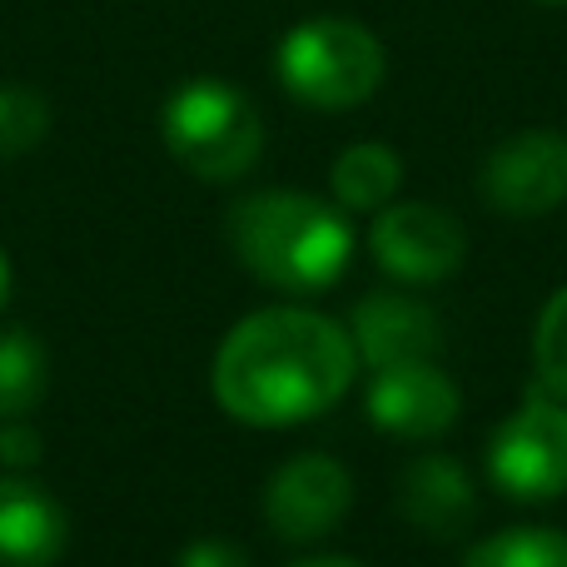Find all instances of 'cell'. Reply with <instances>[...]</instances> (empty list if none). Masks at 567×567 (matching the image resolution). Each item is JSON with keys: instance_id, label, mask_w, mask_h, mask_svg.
Instances as JSON below:
<instances>
[{"instance_id": "1", "label": "cell", "mask_w": 567, "mask_h": 567, "mask_svg": "<svg viewBox=\"0 0 567 567\" xmlns=\"http://www.w3.org/2000/svg\"><path fill=\"white\" fill-rule=\"evenodd\" d=\"M359 379L349 323L319 309L275 303L219 339L209 389L245 429H293L329 413Z\"/></svg>"}, {"instance_id": "2", "label": "cell", "mask_w": 567, "mask_h": 567, "mask_svg": "<svg viewBox=\"0 0 567 567\" xmlns=\"http://www.w3.org/2000/svg\"><path fill=\"white\" fill-rule=\"evenodd\" d=\"M235 259L279 293H323L353 259L349 209L299 189H255L235 199L225 219Z\"/></svg>"}, {"instance_id": "3", "label": "cell", "mask_w": 567, "mask_h": 567, "mask_svg": "<svg viewBox=\"0 0 567 567\" xmlns=\"http://www.w3.org/2000/svg\"><path fill=\"white\" fill-rule=\"evenodd\" d=\"M389 75L383 40L349 16H309L289 25L275 45V80L303 110L343 115L379 95Z\"/></svg>"}, {"instance_id": "4", "label": "cell", "mask_w": 567, "mask_h": 567, "mask_svg": "<svg viewBox=\"0 0 567 567\" xmlns=\"http://www.w3.org/2000/svg\"><path fill=\"white\" fill-rule=\"evenodd\" d=\"M159 140L169 159L205 185L245 179L265 155V120L255 100L219 75L185 80L159 105Z\"/></svg>"}, {"instance_id": "5", "label": "cell", "mask_w": 567, "mask_h": 567, "mask_svg": "<svg viewBox=\"0 0 567 567\" xmlns=\"http://www.w3.org/2000/svg\"><path fill=\"white\" fill-rule=\"evenodd\" d=\"M488 478L513 503H553L567 493V399L538 393L518 403L488 439Z\"/></svg>"}, {"instance_id": "6", "label": "cell", "mask_w": 567, "mask_h": 567, "mask_svg": "<svg viewBox=\"0 0 567 567\" xmlns=\"http://www.w3.org/2000/svg\"><path fill=\"white\" fill-rule=\"evenodd\" d=\"M369 255L389 279L429 289L463 269L468 259V235H463L458 215L423 199H403V205H383L369 225Z\"/></svg>"}, {"instance_id": "7", "label": "cell", "mask_w": 567, "mask_h": 567, "mask_svg": "<svg viewBox=\"0 0 567 567\" xmlns=\"http://www.w3.org/2000/svg\"><path fill=\"white\" fill-rule=\"evenodd\" d=\"M478 189L498 215L543 219L567 205V135L563 130H518L498 140L478 169Z\"/></svg>"}, {"instance_id": "8", "label": "cell", "mask_w": 567, "mask_h": 567, "mask_svg": "<svg viewBox=\"0 0 567 567\" xmlns=\"http://www.w3.org/2000/svg\"><path fill=\"white\" fill-rule=\"evenodd\" d=\"M353 508V473L329 453H299L265 488V523L279 543L309 548L329 538Z\"/></svg>"}, {"instance_id": "9", "label": "cell", "mask_w": 567, "mask_h": 567, "mask_svg": "<svg viewBox=\"0 0 567 567\" xmlns=\"http://www.w3.org/2000/svg\"><path fill=\"white\" fill-rule=\"evenodd\" d=\"M363 409H369L379 433L423 443L458 423L463 393L433 359H403V363L373 369L369 389H363Z\"/></svg>"}, {"instance_id": "10", "label": "cell", "mask_w": 567, "mask_h": 567, "mask_svg": "<svg viewBox=\"0 0 567 567\" xmlns=\"http://www.w3.org/2000/svg\"><path fill=\"white\" fill-rule=\"evenodd\" d=\"M349 339L359 349V363L383 369V363H403V359H433L443 349V329L433 319V309L423 299L409 293H363L349 313Z\"/></svg>"}, {"instance_id": "11", "label": "cell", "mask_w": 567, "mask_h": 567, "mask_svg": "<svg viewBox=\"0 0 567 567\" xmlns=\"http://www.w3.org/2000/svg\"><path fill=\"white\" fill-rule=\"evenodd\" d=\"M399 513L423 533V538H463L478 518V493L458 458L449 453H423L399 478Z\"/></svg>"}, {"instance_id": "12", "label": "cell", "mask_w": 567, "mask_h": 567, "mask_svg": "<svg viewBox=\"0 0 567 567\" xmlns=\"http://www.w3.org/2000/svg\"><path fill=\"white\" fill-rule=\"evenodd\" d=\"M70 518L55 493L30 478H0V567H55Z\"/></svg>"}, {"instance_id": "13", "label": "cell", "mask_w": 567, "mask_h": 567, "mask_svg": "<svg viewBox=\"0 0 567 567\" xmlns=\"http://www.w3.org/2000/svg\"><path fill=\"white\" fill-rule=\"evenodd\" d=\"M399 185H403V159L383 140H359L329 169V189L339 199V209H349V215H379L383 205H393Z\"/></svg>"}, {"instance_id": "14", "label": "cell", "mask_w": 567, "mask_h": 567, "mask_svg": "<svg viewBox=\"0 0 567 567\" xmlns=\"http://www.w3.org/2000/svg\"><path fill=\"white\" fill-rule=\"evenodd\" d=\"M50 389V353L30 329L0 333V419H30Z\"/></svg>"}, {"instance_id": "15", "label": "cell", "mask_w": 567, "mask_h": 567, "mask_svg": "<svg viewBox=\"0 0 567 567\" xmlns=\"http://www.w3.org/2000/svg\"><path fill=\"white\" fill-rule=\"evenodd\" d=\"M463 567H567V533L558 528H503L473 543Z\"/></svg>"}, {"instance_id": "16", "label": "cell", "mask_w": 567, "mask_h": 567, "mask_svg": "<svg viewBox=\"0 0 567 567\" xmlns=\"http://www.w3.org/2000/svg\"><path fill=\"white\" fill-rule=\"evenodd\" d=\"M50 135V100L30 85H0V159H20Z\"/></svg>"}, {"instance_id": "17", "label": "cell", "mask_w": 567, "mask_h": 567, "mask_svg": "<svg viewBox=\"0 0 567 567\" xmlns=\"http://www.w3.org/2000/svg\"><path fill=\"white\" fill-rule=\"evenodd\" d=\"M533 369H538L543 389L567 399V284L538 313V329H533Z\"/></svg>"}, {"instance_id": "18", "label": "cell", "mask_w": 567, "mask_h": 567, "mask_svg": "<svg viewBox=\"0 0 567 567\" xmlns=\"http://www.w3.org/2000/svg\"><path fill=\"white\" fill-rule=\"evenodd\" d=\"M45 458V439L30 419H0V463L6 468H35Z\"/></svg>"}, {"instance_id": "19", "label": "cell", "mask_w": 567, "mask_h": 567, "mask_svg": "<svg viewBox=\"0 0 567 567\" xmlns=\"http://www.w3.org/2000/svg\"><path fill=\"white\" fill-rule=\"evenodd\" d=\"M179 567H255L249 553L229 538H195L185 553H179Z\"/></svg>"}, {"instance_id": "20", "label": "cell", "mask_w": 567, "mask_h": 567, "mask_svg": "<svg viewBox=\"0 0 567 567\" xmlns=\"http://www.w3.org/2000/svg\"><path fill=\"white\" fill-rule=\"evenodd\" d=\"M293 567H363V563H353V558H303Z\"/></svg>"}, {"instance_id": "21", "label": "cell", "mask_w": 567, "mask_h": 567, "mask_svg": "<svg viewBox=\"0 0 567 567\" xmlns=\"http://www.w3.org/2000/svg\"><path fill=\"white\" fill-rule=\"evenodd\" d=\"M6 299H10V259L0 249V309H6Z\"/></svg>"}, {"instance_id": "22", "label": "cell", "mask_w": 567, "mask_h": 567, "mask_svg": "<svg viewBox=\"0 0 567 567\" xmlns=\"http://www.w3.org/2000/svg\"><path fill=\"white\" fill-rule=\"evenodd\" d=\"M538 6H567V0H538Z\"/></svg>"}]
</instances>
